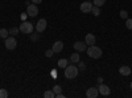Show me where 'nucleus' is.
<instances>
[{
  "mask_svg": "<svg viewBox=\"0 0 132 98\" xmlns=\"http://www.w3.org/2000/svg\"><path fill=\"white\" fill-rule=\"evenodd\" d=\"M27 13L30 17H36L38 15V7H37V4H33V3L29 4L28 8H27Z\"/></svg>",
  "mask_w": 132,
  "mask_h": 98,
  "instance_id": "5",
  "label": "nucleus"
},
{
  "mask_svg": "<svg viewBox=\"0 0 132 98\" xmlns=\"http://www.w3.org/2000/svg\"><path fill=\"white\" fill-rule=\"evenodd\" d=\"M93 5H94V4L90 3V0H86V2H83V3L81 4V12H83V13H90Z\"/></svg>",
  "mask_w": 132,
  "mask_h": 98,
  "instance_id": "6",
  "label": "nucleus"
},
{
  "mask_svg": "<svg viewBox=\"0 0 132 98\" xmlns=\"http://www.w3.org/2000/svg\"><path fill=\"white\" fill-rule=\"evenodd\" d=\"M4 45H5V48H7L8 50H13V49H16V47H17V40L15 39V36L7 37Z\"/></svg>",
  "mask_w": 132,
  "mask_h": 98,
  "instance_id": "4",
  "label": "nucleus"
},
{
  "mask_svg": "<svg viewBox=\"0 0 132 98\" xmlns=\"http://www.w3.org/2000/svg\"><path fill=\"white\" fill-rule=\"evenodd\" d=\"M38 39H40V35H38V32H37V33H33V32L30 33V40H32V41H37Z\"/></svg>",
  "mask_w": 132,
  "mask_h": 98,
  "instance_id": "21",
  "label": "nucleus"
},
{
  "mask_svg": "<svg viewBox=\"0 0 132 98\" xmlns=\"http://www.w3.org/2000/svg\"><path fill=\"white\" fill-rule=\"evenodd\" d=\"M52 90H53L54 93H56V94H60V93L62 92V88H61L60 85H56V86H54V88H53Z\"/></svg>",
  "mask_w": 132,
  "mask_h": 98,
  "instance_id": "22",
  "label": "nucleus"
},
{
  "mask_svg": "<svg viewBox=\"0 0 132 98\" xmlns=\"http://www.w3.org/2000/svg\"><path fill=\"white\" fill-rule=\"evenodd\" d=\"M98 84H103V78H102V77L98 78Z\"/></svg>",
  "mask_w": 132,
  "mask_h": 98,
  "instance_id": "32",
  "label": "nucleus"
},
{
  "mask_svg": "<svg viewBox=\"0 0 132 98\" xmlns=\"http://www.w3.org/2000/svg\"><path fill=\"white\" fill-rule=\"evenodd\" d=\"M102 53H103L102 49L95 47V45H91V47L87 48V54H89V57H91V58H101Z\"/></svg>",
  "mask_w": 132,
  "mask_h": 98,
  "instance_id": "2",
  "label": "nucleus"
},
{
  "mask_svg": "<svg viewBox=\"0 0 132 98\" xmlns=\"http://www.w3.org/2000/svg\"><path fill=\"white\" fill-rule=\"evenodd\" d=\"M27 16H28V13H27V12H25V13H21V20H23V21H25Z\"/></svg>",
  "mask_w": 132,
  "mask_h": 98,
  "instance_id": "28",
  "label": "nucleus"
},
{
  "mask_svg": "<svg viewBox=\"0 0 132 98\" xmlns=\"http://www.w3.org/2000/svg\"><path fill=\"white\" fill-rule=\"evenodd\" d=\"M91 13H93L94 16H99V15H101V7L93 5V8H91Z\"/></svg>",
  "mask_w": 132,
  "mask_h": 98,
  "instance_id": "16",
  "label": "nucleus"
},
{
  "mask_svg": "<svg viewBox=\"0 0 132 98\" xmlns=\"http://www.w3.org/2000/svg\"><path fill=\"white\" fill-rule=\"evenodd\" d=\"M70 61L71 62H79L81 61V56H79V52H75V53H73L71 56H70Z\"/></svg>",
  "mask_w": 132,
  "mask_h": 98,
  "instance_id": "14",
  "label": "nucleus"
},
{
  "mask_svg": "<svg viewBox=\"0 0 132 98\" xmlns=\"http://www.w3.org/2000/svg\"><path fill=\"white\" fill-rule=\"evenodd\" d=\"M131 90H132V82H131Z\"/></svg>",
  "mask_w": 132,
  "mask_h": 98,
  "instance_id": "33",
  "label": "nucleus"
},
{
  "mask_svg": "<svg viewBox=\"0 0 132 98\" xmlns=\"http://www.w3.org/2000/svg\"><path fill=\"white\" fill-rule=\"evenodd\" d=\"M98 90H99V94L102 95H110V93H111V89L104 84H98Z\"/></svg>",
  "mask_w": 132,
  "mask_h": 98,
  "instance_id": "8",
  "label": "nucleus"
},
{
  "mask_svg": "<svg viewBox=\"0 0 132 98\" xmlns=\"http://www.w3.org/2000/svg\"><path fill=\"white\" fill-rule=\"evenodd\" d=\"M53 54H54V52H53V49H48V50L45 52V56H46V57H52V56H53Z\"/></svg>",
  "mask_w": 132,
  "mask_h": 98,
  "instance_id": "27",
  "label": "nucleus"
},
{
  "mask_svg": "<svg viewBox=\"0 0 132 98\" xmlns=\"http://www.w3.org/2000/svg\"><path fill=\"white\" fill-rule=\"evenodd\" d=\"M119 15H120V17H122V19H128V13H127V11H124V9L120 11Z\"/></svg>",
  "mask_w": 132,
  "mask_h": 98,
  "instance_id": "25",
  "label": "nucleus"
},
{
  "mask_svg": "<svg viewBox=\"0 0 132 98\" xmlns=\"http://www.w3.org/2000/svg\"><path fill=\"white\" fill-rule=\"evenodd\" d=\"M44 97L45 98H56V93H54L53 90H46L45 93H44Z\"/></svg>",
  "mask_w": 132,
  "mask_h": 98,
  "instance_id": "19",
  "label": "nucleus"
},
{
  "mask_svg": "<svg viewBox=\"0 0 132 98\" xmlns=\"http://www.w3.org/2000/svg\"><path fill=\"white\" fill-rule=\"evenodd\" d=\"M8 97V92L5 89H0V98H7Z\"/></svg>",
  "mask_w": 132,
  "mask_h": 98,
  "instance_id": "23",
  "label": "nucleus"
},
{
  "mask_svg": "<svg viewBox=\"0 0 132 98\" xmlns=\"http://www.w3.org/2000/svg\"><path fill=\"white\" fill-rule=\"evenodd\" d=\"M46 27H48L46 20H45V19H40V20L37 21V24H36V31L38 32V33H41V32H44V31L46 29Z\"/></svg>",
  "mask_w": 132,
  "mask_h": 98,
  "instance_id": "7",
  "label": "nucleus"
},
{
  "mask_svg": "<svg viewBox=\"0 0 132 98\" xmlns=\"http://www.w3.org/2000/svg\"><path fill=\"white\" fill-rule=\"evenodd\" d=\"M33 24L32 23H29V21H23L21 23V25L19 27V29H20V32H23V33H27V35H30L32 32H33Z\"/></svg>",
  "mask_w": 132,
  "mask_h": 98,
  "instance_id": "3",
  "label": "nucleus"
},
{
  "mask_svg": "<svg viewBox=\"0 0 132 98\" xmlns=\"http://www.w3.org/2000/svg\"><path fill=\"white\" fill-rule=\"evenodd\" d=\"M8 31H9V36H17V35H19V32H20V29L16 28V27H12V28L8 29Z\"/></svg>",
  "mask_w": 132,
  "mask_h": 98,
  "instance_id": "18",
  "label": "nucleus"
},
{
  "mask_svg": "<svg viewBox=\"0 0 132 98\" xmlns=\"http://www.w3.org/2000/svg\"><path fill=\"white\" fill-rule=\"evenodd\" d=\"M104 3H106V0H94V5H96V7H102V5H104Z\"/></svg>",
  "mask_w": 132,
  "mask_h": 98,
  "instance_id": "20",
  "label": "nucleus"
},
{
  "mask_svg": "<svg viewBox=\"0 0 132 98\" xmlns=\"http://www.w3.org/2000/svg\"><path fill=\"white\" fill-rule=\"evenodd\" d=\"M119 73L122 74V76H129V74L132 73V70H131L129 66H127V65H123V66L119 68Z\"/></svg>",
  "mask_w": 132,
  "mask_h": 98,
  "instance_id": "13",
  "label": "nucleus"
},
{
  "mask_svg": "<svg viewBox=\"0 0 132 98\" xmlns=\"http://www.w3.org/2000/svg\"><path fill=\"white\" fill-rule=\"evenodd\" d=\"M56 98H65V95L62 93H60V94H56Z\"/></svg>",
  "mask_w": 132,
  "mask_h": 98,
  "instance_id": "31",
  "label": "nucleus"
},
{
  "mask_svg": "<svg viewBox=\"0 0 132 98\" xmlns=\"http://www.w3.org/2000/svg\"><path fill=\"white\" fill-rule=\"evenodd\" d=\"M52 77L53 78H57V72L56 70H52Z\"/></svg>",
  "mask_w": 132,
  "mask_h": 98,
  "instance_id": "29",
  "label": "nucleus"
},
{
  "mask_svg": "<svg viewBox=\"0 0 132 98\" xmlns=\"http://www.w3.org/2000/svg\"><path fill=\"white\" fill-rule=\"evenodd\" d=\"M98 94H99L98 88H89V89H87V92H86V97L87 98H96Z\"/></svg>",
  "mask_w": 132,
  "mask_h": 98,
  "instance_id": "11",
  "label": "nucleus"
},
{
  "mask_svg": "<svg viewBox=\"0 0 132 98\" xmlns=\"http://www.w3.org/2000/svg\"><path fill=\"white\" fill-rule=\"evenodd\" d=\"M78 69H79V70H85V69H86L85 62H82V61H79V62H78Z\"/></svg>",
  "mask_w": 132,
  "mask_h": 98,
  "instance_id": "26",
  "label": "nucleus"
},
{
  "mask_svg": "<svg viewBox=\"0 0 132 98\" xmlns=\"http://www.w3.org/2000/svg\"><path fill=\"white\" fill-rule=\"evenodd\" d=\"M52 49H53L54 53H60V52L63 49V42H62V41H56V42L53 44Z\"/></svg>",
  "mask_w": 132,
  "mask_h": 98,
  "instance_id": "12",
  "label": "nucleus"
},
{
  "mask_svg": "<svg viewBox=\"0 0 132 98\" xmlns=\"http://www.w3.org/2000/svg\"><path fill=\"white\" fill-rule=\"evenodd\" d=\"M127 21H126V27L129 29V31H132V19H126Z\"/></svg>",
  "mask_w": 132,
  "mask_h": 98,
  "instance_id": "24",
  "label": "nucleus"
},
{
  "mask_svg": "<svg viewBox=\"0 0 132 98\" xmlns=\"http://www.w3.org/2000/svg\"><path fill=\"white\" fill-rule=\"evenodd\" d=\"M8 36H9V31L8 29H5V28L0 29V37H2V39H7Z\"/></svg>",
  "mask_w": 132,
  "mask_h": 98,
  "instance_id": "17",
  "label": "nucleus"
},
{
  "mask_svg": "<svg viewBox=\"0 0 132 98\" xmlns=\"http://www.w3.org/2000/svg\"><path fill=\"white\" fill-rule=\"evenodd\" d=\"M30 2H32L33 4H40V3L42 2V0H30Z\"/></svg>",
  "mask_w": 132,
  "mask_h": 98,
  "instance_id": "30",
  "label": "nucleus"
},
{
  "mask_svg": "<svg viewBox=\"0 0 132 98\" xmlns=\"http://www.w3.org/2000/svg\"><path fill=\"white\" fill-rule=\"evenodd\" d=\"M79 73V69L75 66V65H68L65 68V77L68 80H73V78H77V76Z\"/></svg>",
  "mask_w": 132,
  "mask_h": 98,
  "instance_id": "1",
  "label": "nucleus"
},
{
  "mask_svg": "<svg viewBox=\"0 0 132 98\" xmlns=\"http://www.w3.org/2000/svg\"><path fill=\"white\" fill-rule=\"evenodd\" d=\"M85 42L89 47H91V45H95V42H96V37L93 35V33H87L86 35V37H85Z\"/></svg>",
  "mask_w": 132,
  "mask_h": 98,
  "instance_id": "10",
  "label": "nucleus"
},
{
  "mask_svg": "<svg viewBox=\"0 0 132 98\" xmlns=\"http://www.w3.org/2000/svg\"><path fill=\"white\" fill-rule=\"evenodd\" d=\"M87 44H86V42L85 41H75L74 42V45H73V48L77 50V52H85L87 48Z\"/></svg>",
  "mask_w": 132,
  "mask_h": 98,
  "instance_id": "9",
  "label": "nucleus"
},
{
  "mask_svg": "<svg viewBox=\"0 0 132 98\" xmlns=\"http://www.w3.org/2000/svg\"><path fill=\"white\" fill-rule=\"evenodd\" d=\"M68 65H69V61L68 60H66V58H61V60H58V66L60 68H66V66H68Z\"/></svg>",
  "mask_w": 132,
  "mask_h": 98,
  "instance_id": "15",
  "label": "nucleus"
}]
</instances>
